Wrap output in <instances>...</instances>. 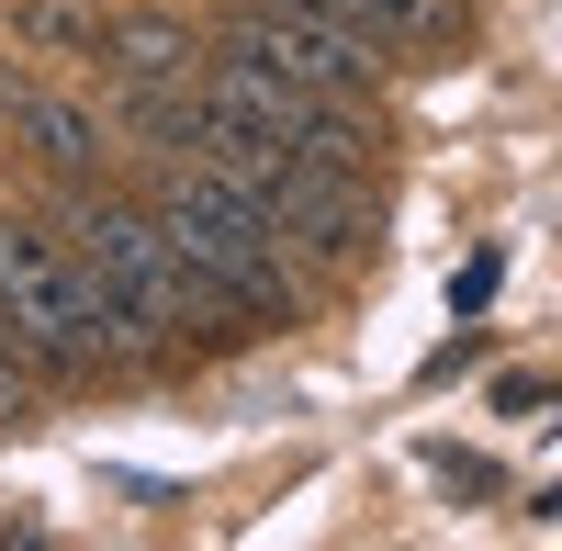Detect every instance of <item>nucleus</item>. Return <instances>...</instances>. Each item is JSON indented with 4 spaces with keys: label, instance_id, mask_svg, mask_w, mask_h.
<instances>
[{
    "label": "nucleus",
    "instance_id": "0eeeda50",
    "mask_svg": "<svg viewBox=\"0 0 562 551\" xmlns=\"http://www.w3.org/2000/svg\"><path fill=\"white\" fill-rule=\"evenodd\" d=\"M0 124L23 135V158H34V169H57V180H102V113L68 102V90H23Z\"/></svg>",
    "mask_w": 562,
    "mask_h": 551
},
{
    "label": "nucleus",
    "instance_id": "1a4fd4ad",
    "mask_svg": "<svg viewBox=\"0 0 562 551\" xmlns=\"http://www.w3.org/2000/svg\"><path fill=\"white\" fill-rule=\"evenodd\" d=\"M34 417V360H23V338L0 327V428H23Z\"/></svg>",
    "mask_w": 562,
    "mask_h": 551
},
{
    "label": "nucleus",
    "instance_id": "423d86ee",
    "mask_svg": "<svg viewBox=\"0 0 562 551\" xmlns=\"http://www.w3.org/2000/svg\"><path fill=\"white\" fill-rule=\"evenodd\" d=\"M214 45L180 23V12H102V68L113 90H169V79H203Z\"/></svg>",
    "mask_w": 562,
    "mask_h": 551
},
{
    "label": "nucleus",
    "instance_id": "f257e3e1",
    "mask_svg": "<svg viewBox=\"0 0 562 551\" xmlns=\"http://www.w3.org/2000/svg\"><path fill=\"white\" fill-rule=\"evenodd\" d=\"M57 237L79 248V270L124 304V327L147 338V349H192V338H237V315H225L203 282H192V259L169 248V225L147 192H113V180H68L57 192Z\"/></svg>",
    "mask_w": 562,
    "mask_h": 551
},
{
    "label": "nucleus",
    "instance_id": "9d476101",
    "mask_svg": "<svg viewBox=\"0 0 562 551\" xmlns=\"http://www.w3.org/2000/svg\"><path fill=\"white\" fill-rule=\"evenodd\" d=\"M23 90H34V68H23V57H0V113H12Z\"/></svg>",
    "mask_w": 562,
    "mask_h": 551
},
{
    "label": "nucleus",
    "instance_id": "20e7f679",
    "mask_svg": "<svg viewBox=\"0 0 562 551\" xmlns=\"http://www.w3.org/2000/svg\"><path fill=\"white\" fill-rule=\"evenodd\" d=\"M203 102H225L237 124H259V135H281L293 158H315V169H349V180H371V124H360V102H338V90H304V79H281V68H248V57H203Z\"/></svg>",
    "mask_w": 562,
    "mask_h": 551
},
{
    "label": "nucleus",
    "instance_id": "6e6552de",
    "mask_svg": "<svg viewBox=\"0 0 562 551\" xmlns=\"http://www.w3.org/2000/svg\"><path fill=\"white\" fill-rule=\"evenodd\" d=\"M12 23L34 45H102V0H12Z\"/></svg>",
    "mask_w": 562,
    "mask_h": 551
},
{
    "label": "nucleus",
    "instance_id": "7ed1b4c3",
    "mask_svg": "<svg viewBox=\"0 0 562 551\" xmlns=\"http://www.w3.org/2000/svg\"><path fill=\"white\" fill-rule=\"evenodd\" d=\"M0 327L23 338L34 372H113V360H147V338L124 327V304L79 270V248L57 237V225H23V214H0Z\"/></svg>",
    "mask_w": 562,
    "mask_h": 551
},
{
    "label": "nucleus",
    "instance_id": "f03ea898",
    "mask_svg": "<svg viewBox=\"0 0 562 551\" xmlns=\"http://www.w3.org/2000/svg\"><path fill=\"white\" fill-rule=\"evenodd\" d=\"M147 203H158V225H169V248L192 259V282L237 315V338H248V327H304V259H293V237H281L225 169L169 158Z\"/></svg>",
    "mask_w": 562,
    "mask_h": 551
},
{
    "label": "nucleus",
    "instance_id": "39448f33",
    "mask_svg": "<svg viewBox=\"0 0 562 551\" xmlns=\"http://www.w3.org/2000/svg\"><path fill=\"white\" fill-rule=\"evenodd\" d=\"M214 57H248V68H281L304 90H338V102H360V90H383V45L326 23V12H293V0H237V23L214 34Z\"/></svg>",
    "mask_w": 562,
    "mask_h": 551
}]
</instances>
